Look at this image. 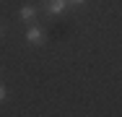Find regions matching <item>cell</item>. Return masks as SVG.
<instances>
[{"label":"cell","instance_id":"cell-1","mask_svg":"<svg viewBox=\"0 0 122 117\" xmlns=\"http://www.w3.org/2000/svg\"><path fill=\"white\" fill-rule=\"evenodd\" d=\"M70 8V0H44V11L52 16H62Z\"/></svg>","mask_w":122,"mask_h":117},{"label":"cell","instance_id":"cell-2","mask_svg":"<svg viewBox=\"0 0 122 117\" xmlns=\"http://www.w3.org/2000/svg\"><path fill=\"white\" fill-rule=\"evenodd\" d=\"M26 42H29V44H34V47L44 44V31H42L39 26H31V29L26 31Z\"/></svg>","mask_w":122,"mask_h":117},{"label":"cell","instance_id":"cell-3","mask_svg":"<svg viewBox=\"0 0 122 117\" xmlns=\"http://www.w3.org/2000/svg\"><path fill=\"white\" fill-rule=\"evenodd\" d=\"M18 18H21V21H34V18H36V8H34V5H24V8L18 11Z\"/></svg>","mask_w":122,"mask_h":117},{"label":"cell","instance_id":"cell-4","mask_svg":"<svg viewBox=\"0 0 122 117\" xmlns=\"http://www.w3.org/2000/svg\"><path fill=\"white\" fill-rule=\"evenodd\" d=\"M8 99V89H5V83H0V104Z\"/></svg>","mask_w":122,"mask_h":117},{"label":"cell","instance_id":"cell-5","mask_svg":"<svg viewBox=\"0 0 122 117\" xmlns=\"http://www.w3.org/2000/svg\"><path fill=\"white\" fill-rule=\"evenodd\" d=\"M83 3H88V0H70V5H83Z\"/></svg>","mask_w":122,"mask_h":117},{"label":"cell","instance_id":"cell-6","mask_svg":"<svg viewBox=\"0 0 122 117\" xmlns=\"http://www.w3.org/2000/svg\"><path fill=\"white\" fill-rule=\"evenodd\" d=\"M3 37H5V26L0 23V39H3Z\"/></svg>","mask_w":122,"mask_h":117}]
</instances>
